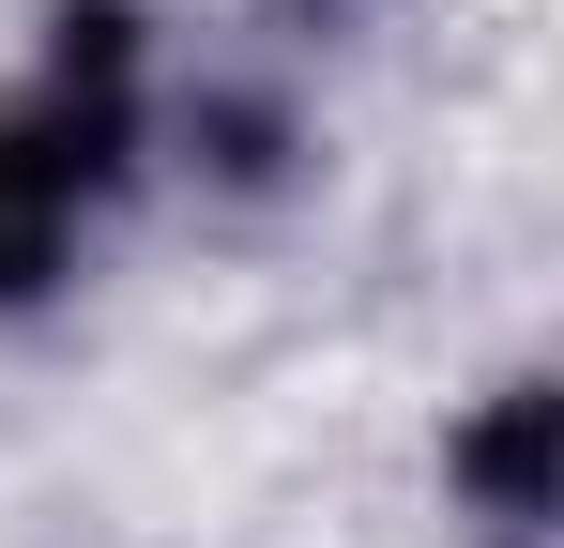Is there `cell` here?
<instances>
[{
    "label": "cell",
    "instance_id": "obj_1",
    "mask_svg": "<svg viewBox=\"0 0 564 548\" xmlns=\"http://www.w3.org/2000/svg\"><path fill=\"white\" fill-rule=\"evenodd\" d=\"M138 168H153V31L122 0H62L31 77L0 91V320L77 289Z\"/></svg>",
    "mask_w": 564,
    "mask_h": 548
},
{
    "label": "cell",
    "instance_id": "obj_2",
    "mask_svg": "<svg viewBox=\"0 0 564 548\" xmlns=\"http://www.w3.org/2000/svg\"><path fill=\"white\" fill-rule=\"evenodd\" d=\"M550 457H564V396H550V381H503L458 442H443V472H458L503 534H534V518H550Z\"/></svg>",
    "mask_w": 564,
    "mask_h": 548
},
{
    "label": "cell",
    "instance_id": "obj_3",
    "mask_svg": "<svg viewBox=\"0 0 564 548\" xmlns=\"http://www.w3.org/2000/svg\"><path fill=\"white\" fill-rule=\"evenodd\" d=\"M198 168L214 183H275L290 168V107L275 91H198Z\"/></svg>",
    "mask_w": 564,
    "mask_h": 548
}]
</instances>
